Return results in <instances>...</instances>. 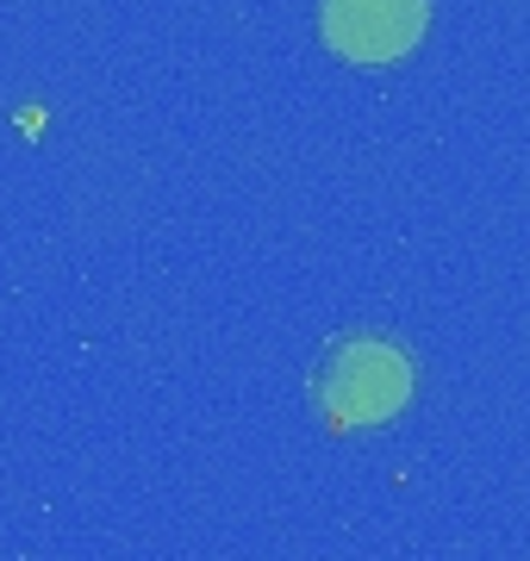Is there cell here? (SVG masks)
<instances>
[{"label": "cell", "instance_id": "cell-1", "mask_svg": "<svg viewBox=\"0 0 530 561\" xmlns=\"http://www.w3.org/2000/svg\"><path fill=\"white\" fill-rule=\"evenodd\" d=\"M319 412H325L337 431H368V424H388L393 412H406L412 400V356L400 343L375 337H344L331 343V356L319 362Z\"/></svg>", "mask_w": 530, "mask_h": 561}, {"label": "cell", "instance_id": "cell-2", "mask_svg": "<svg viewBox=\"0 0 530 561\" xmlns=\"http://www.w3.org/2000/svg\"><path fill=\"white\" fill-rule=\"evenodd\" d=\"M325 44L349 62H400L425 32V0H325Z\"/></svg>", "mask_w": 530, "mask_h": 561}]
</instances>
